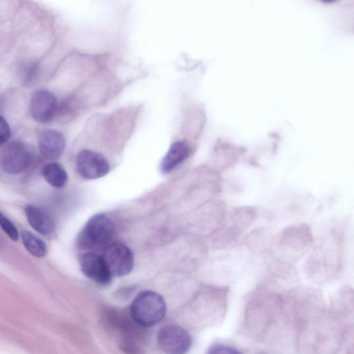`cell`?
Returning a JSON list of instances; mask_svg holds the SVG:
<instances>
[{
  "instance_id": "cell-15",
  "label": "cell",
  "mask_w": 354,
  "mask_h": 354,
  "mask_svg": "<svg viewBox=\"0 0 354 354\" xmlns=\"http://www.w3.org/2000/svg\"><path fill=\"white\" fill-rule=\"evenodd\" d=\"M0 225L3 231L8 236L13 240L17 241L19 238V232L15 225L2 213L0 215Z\"/></svg>"
},
{
  "instance_id": "cell-4",
  "label": "cell",
  "mask_w": 354,
  "mask_h": 354,
  "mask_svg": "<svg viewBox=\"0 0 354 354\" xmlns=\"http://www.w3.org/2000/svg\"><path fill=\"white\" fill-rule=\"evenodd\" d=\"M157 343L165 354H186L192 346V337L183 327L174 324L162 326L157 333Z\"/></svg>"
},
{
  "instance_id": "cell-6",
  "label": "cell",
  "mask_w": 354,
  "mask_h": 354,
  "mask_svg": "<svg viewBox=\"0 0 354 354\" xmlns=\"http://www.w3.org/2000/svg\"><path fill=\"white\" fill-rule=\"evenodd\" d=\"M102 256L113 277L127 275L133 268V253L122 243H113L104 250Z\"/></svg>"
},
{
  "instance_id": "cell-14",
  "label": "cell",
  "mask_w": 354,
  "mask_h": 354,
  "mask_svg": "<svg viewBox=\"0 0 354 354\" xmlns=\"http://www.w3.org/2000/svg\"><path fill=\"white\" fill-rule=\"evenodd\" d=\"M21 236L22 243L30 254L37 257H42L46 255L47 247L41 239L27 230H23Z\"/></svg>"
},
{
  "instance_id": "cell-8",
  "label": "cell",
  "mask_w": 354,
  "mask_h": 354,
  "mask_svg": "<svg viewBox=\"0 0 354 354\" xmlns=\"http://www.w3.org/2000/svg\"><path fill=\"white\" fill-rule=\"evenodd\" d=\"M29 110L35 121L47 123L55 116L58 111L56 97L48 90H37L30 97Z\"/></svg>"
},
{
  "instance_id": "cell-16",
  "label": "cell",
  "mask_w": 354,
  "mask_h": 354,
  "mask_svg": "<svg viewBox=\"0 0 354 354\" xmlns=\"http://www.w3.org/2000/svg\"><path fill=\"white\" fill-rule=\"evenodd\" d=\"M207 354H241V353L234 347L219 344L212 346Z\"/></svg>"
},
{
  "instance_id": "cell-10",
  "label": "cell",
  "mask_w": 354,
  "mask_h": 354,
  "mask_svg": "<svg viewBox=\"0 0 354 354\" xmlns=\"http://www.w3.org/2000/svg\"><path fill=\"white\" fill-rule=\"evenodd\" d=\"M37 146L41 157L47 160H55L62 155L65 149L66 141L59 131L46 129L39 133Z\"/></svg>"
},
{
  "instance_id": "cell-7",
  "label": "cell",
  "mask_w": 354,
  "mask_h": 354,
  "mask_svg": "<svg viewBox=\"0 0 354 354\" xmlns=\"http://www.w3.org/2000/svg\"><path fill=\"white\" fill-rule=\"evenodd\" d=\"M76 169L82 178L93 180L107 174L110 166L107 160L100 153L83 149L77 154Z\"/></svg>"
},
{
  "instance_id": "cell-2",
  "label": "cell",
  "mask_w": 354,
  "mask_h": 354,
  "mask_svg": "<svg viewBox=\"0 0 354 354\" xmlns=\"http://www.w3.org/2000/svg\"><path fill=\"white\" fill-rule=\"evenodd\" d=\"M115 236L114 221L108 215L99 213L87 221L77 236V243L80 248L94 252L104 250L114 243Z\"/></svg>"
},
{
  "instance_id": "cell-17",
  "label": "cell",
  "mask_w": 354,
  "mask_h": 354,
  "mask_svg": "<svg viewBox=\"0 0 354 354\" xmlns=\"http://www.w3.org/2000/svg\"><path fill=\"white\" fill-rule=\"evenodd\" d=\"M10 136L9 124L4 118L1 115L0 120V143L3 145L8 141Z\"/></svg>"
},
{
  "instance_id": "cell-9",
  "label": "cell",
  "mask_w": 354,
  "mask_h": 354,
  "mask_svg": "<svg viewBox=\"0 0 354 354\" xmlns=\"http://www.w3.org/2000/svg\"><path fill=\"white\" fill-rule=\"evenodd\" d=\"M80 264L84 274L95 283L106 286L111 281L113 277L102 254L87 251L80 257Z\"/></svg>"
},
{
  "instance_id": "cell-1",
  "label": "cell",
  "mask_w": 354,
  "mask_h": 354,
  "mask_svg": "<svg viewBox=\"0 0 354 354\" xmlns=\"http://www.w3.org/2000/svg\"><path fill=\"white\" fill-rule=\"evenodd\" d=\"M345 227L335 223L324 234L309 253L305 270L310 277L327 279L337 275L344 266Z\"/></svg>"
},
{
  "instance_id": "cell-12",
  "label": "cell",
  "mask_w": 354,
  "mask_h": 354,
  "mask_svg": "<svg viewBox=\"0 0 354 354\" xmlns=\"http://www.w3.org/2000/svg\"><path fill=\"white\" fill-rule=\"evenodd\" d=\"M25 214L30 225L42 235L51 234L55 229V223L48 214L34 205H27Z\"/></svg>"
},
{
  "instance_id": "cell-13",
  "label": "cell",
  "mask_w": 354,
  "mask_h": 354,
  "mask_svg": "<svg viewBox=\"0 0 354 354\" xmlns=\"http://www.w3.org/2000/svg\"><path fill=\"white\" fill-rule=\"evenodd\" d=\"M46 181L56 188L64 187L68 181V174L64 168L55 162L45 165L41 170Z\"/></svg>"
},
{
  "instance_id": "cell-5",
  "label": "cell",
  "mask_w": 354,
  "mask_h": 354,
  "mask_svg": "<svg viewBox=\"0 0 354 354\" xmlns=\"http://www.w3.org/2000/svg\"><path fill=\"white\" fill-rule=\"evenodd\" d=\"M32 159L30 147L19 141L8 143L1 153L2 169L10 174H17L26 170Z\"/></svg>"
},
{
  "instance_id": "cell-3",
  "label": "cell",
  "mask_w": 354,
  "mask_h": 354,
  "mask_svg": "<svg viewBox=\"0 0 354 354\" xmlns=\"http://www.w3.org/2000/svg\"><path fill=\"white\" fill-rule=\"evenodd\" d=\"M167 311L163 297L156 292L144 290L138 293L131 304L130 317L140 327L146 328L158 324Z\"/></svg>"
},
{
  "instance_id": "cell-11",
  "label": "cell",
  "mask_w": 354,
  "mask_h": 354,
  "mask_svg": "<svg viewBox=\"0 0 354 354\" xmlns=\"http://www.w3.org/2000/svg\"><path fill=\"white\" fill-rule=\"evenodd\" d=\"M190 152L191 149L187 142L178 140L173 142L161 160V171L164 174L171 172L189 157Z\"/></svg>"
}]
</instances>
